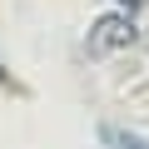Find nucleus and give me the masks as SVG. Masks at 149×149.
<instances>
[{
    "instance_id": "nucleus-4",
    "label": "nucleus",
    "mask_w": 149,
    "mask_h": 149,
    "mask_svg": "<svg viewBox=\"0 0 149 149\" xmlns=\"http://www.w3.org/2000/svg\"><path fill=\"white\" fill-rule=\"evenodd\" d=\"M144 5V0H119V10H139Z\"/></svg>"
},
{
    "instance_id": "nucleus-2",
    "label": "nucleus",
    "mask_w": 149,
    "mask_h": 149,
    "mask_svg": "<svg viewBox=\"0 0 149 149\" xmlns=\"http://www.w3.org/2000/svg\"><path fill=\"white\" fill-rule=\"evenodd\" d=\"M100 144H104V149H149L139 134H129V129H119V124H104V129H100Z\"/></svg>"
},
{
    "instance_id": "nucleus-1",
    "label": "nucleus",
    "mask_w": 149,
    "mask_h": 149,
    "mask_svg": "<svg viewBox=\"0 0 149 149\" xmlns=\"http://www.w3.org/2000/svg\"><path fill=\"white\" fill-rule=\"evenodd\" d=\"M134 40H139L134 10H109V15H100V20L90 25V35H85V50H90L95 60H104V55H119V50H129Z\"/></svg>"
},
{
    "instance_id": "nucleus-3",
    "label": "nucleus",
    "mask_w": 149,
    "mask_h": 149,
    "mask_svg": "<svg viewBox=\"0 0 149 149\" xmlns=\"http://www.w3.org/2000/svg\"><path fill=\"white\" fill-rule=\"evenodd\" d=\"M0 90H15V80H10V70H5V60H0Z\"/></svg>"
}]
</instances>
